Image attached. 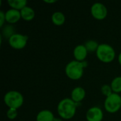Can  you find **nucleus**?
Returning <instances> with one entry per match:
<instances>
[{"instance_id": "f257e3e1", "label": "nucleus", "mask_w": 121, "mask_h": 121, "mask_svg": "<svg viewBox=\"0 0 121 121\" xmlns=\"http://www.w3.org/2000/svg\"><path fill=\"white\" fill-rule=\"evenodd\" d=\"M76 106L77 104L73 100L65 99L61 101L58 105V113L64 119H70L75 114Z\"/></svg>"}, {"instance_id": "f03ea898", "label": "nucleus", "mask_w": 121, "mask_h": 121, "mask_svg": "<svg viewBox=\"0 0 121 121\" xmlns=\"http://www.w3.org/2000/svg\"><path fill=\"white\" fill-rule=\"evenodd\" d=\"M86 66L85 62L72 61L66 67V74L72 79H79L83 74V68Z\"/></svg>"}, {"instance_id": "7ed1b4c3", "label": "nucleus", "mask_w": 121, "mask_h": 121, "mask_svg": "<svg viewBox=\"0 0 121 121\" xmlns=\"http://www.w3.org/2000/svg\"><path fill=\"white\" fill-rule=\"evenodd\" d=\"M98 58L104 62H111L115 57V51L113 48L106 44L99 45L96 50Z\"/></svg>"}, {"instance_id": "20e7f679", "label": "nucleus", "mask_w": 121, "mask_h": 121, "mask_svg": "<svg viewBox=\"0 0 121 121\" xmlns=\"http://www.w3.org/2000/svg\"><path fill=\"white\" fill-rule=\"evenodd\" d=\"M4 102L10 108L17 109L23 104V98L19 92L11 91L5 95Z\"/></svg>"}, {"instance_id": "39448f33", "label": "nucleus", "mask_w": 121, "mask_h": 121, "mask_svg": "<svg viewBox=\"0 0 121 121\" xmlns=\"http://www.w3.org/2000/svg\"><path fill=\"white\" fill-rule=\"evenodd\" d=\"M121 106V97L117 94H112L108 96L105 101V108L109 113L118 111Z\"/></svg>"}, {"instance_id": "423d86ee", "label": "nucleus", "mask_w": 121, "mask_h": 121, "mask_svg": "<svg viewBox=\"0 0 121 121\" xmlns=\"http://www.w3.org/2000/svg\"><path fill=\"white\" fill-rule=\"evenodd\" d=\"M28 40V36L20 34H13L9 38V44L16 49H21L25 47Z\"/></svg>"}, {"instance_id": "0eeeda50", "label": "nucleus", "mask_w": 121, "mask_h": 121, "mask_svg": "<svg viewBox=\"0 0 121 121\" xmlns=\"http://www.w3.org/2000/svg\"><path fill=\"white\" fill-rule=\"evenodd\" d=\"M91 13L96 19H104L107 16V9L106 6L101 3H96L91 7Z\"/></svg>"}, {"instance_id": "6e6552de", "label": "nucleus", "mask_w": 121, "mask_h": 121, "mask_svg": "<svg viewBox=\"0 0 121 121\" xmlns=\"http://www.w3.org/2000/svg\"><path fill=\"white\" fill-rule=\"evenodd\" d=\"M86 118L88 121H101L103 118V112L99 108L94 107L88 111Z\"/></svg>"}, {"instance_id": "1a4fd4ad", "label": "nucleus", "mask_w": 121, "mask_h": 121, "mask_svg": "<svg viewBox=\"0 0 121 121\" xmlns=\"http://www.w3.org/2000/svg\"><path fill=\"white\" fill-rule=\"evenodd\" d=\"M21 12H19L18 10L16 9H11L6 11L5 14V18L6 21H8L9 23H13L17 22L19 18H21Z\"/></svg>"}, {"instance_id": "9d476101", "label": "nucleus", "mask_w": 121, "mask_h": 121, "mask_svg": "<svg viewBox=\"0 0 121 121\" xmlns=\"http://www.w3.org/2000/svg\"><path fill=\"white\" fill-rule=\"evenodd\" d=\"M87 55V50L85 46L84 45H78L75 48L74 50V55L75 58L79 60H83L85 59Z\"/></svg>"}, {"instance_id": "9b49d317", "label": "nucleus", "mask_w": 121, "mask_h": 121, "mask_svg": "<svg viewBox=\"0 0 121 121\" xmlns=\"http://www.w3.org/2000/svg\"><path fill=\"white\" fill-rule=\"evenodd\" d=\"M84 96H85V91L81 87H77L74 89L72 92V100L75 102L81 101L84 98Z\"/></svg>"}, {"instance_id": "f8f14e48", "label": "nucleus", "mask_w": 121, "mask_h": 121, "mask_svg": "<svg viewBox=\"0 0 121 121\" xmlns=\"http://www.w3.org/2000/svg\"><path fill=\"white\" fill-rule=\"evenodd\" d=\"M53 114L49 111H43L37 116V121H53Z\"/></svg>"}, {"instance_id": "ddd939ff", "label": "nucleus", "mask_w": 121, "mask_h": 121, "mask_svg": "<svg viewBox=\"0 0 121 121\" xmlns=\"http://www.w3.org/2000/svg\"><path fill=\"white\" fill-rule=\"evenodd\" d=\"M21 17L23 19H25L26 21H30V20H31V19H33L34 18L35 12L31 8L26 6L23 9H21Z\"/></svg>"}, {"instance_id": "4468645a", "label": "nucleus", "mask_w": 121, "mask_h": 121, "mask_svg": "<svg viewBox=\"0 0 121 121\" xmlns=\"http://www.w3.org/2000/svg\"><path fill=\"white\" fill-rule=\"evenodd\" d=\"M8 3L11 7L17 10L23 9L24 7H26L27 1L26 0H9Z\"/></svg>"}, {"instance_id": "2eb2a0df", "label": "nucleus", "mask_w": 121, "mask_h": 121, "mask_svg": "<svg viewBox=\"0 0 121 121\" xmlns=\"http://www.w3.org/2000/svg\"><path fill=\"white\" fill-rule=\"evenodd\" d=\"M52 22L57 26H60L62 25L65 22V16L61 12H55L52 16Z\"/></svg>"}, {"instance_id": "dca6fc26", "label": "nucleus", "mask_w": 121, "mask_h": 121, "mask_svg": "<svg viewBox=\"0 0 121 121\" xmlns=\"http://www.w3.org/2000/svg\"><path fill=\"white\" fill-rule=\"evenodd\" d=\"M111 89L113 91L118 93L121 92V77H116L111 83Z\"/></svg>"}, {"instance_id": "f3484780", "label": "nucleus", "mask_w": 121, "mask_h": 121, "mask_svg": "<svg viewBox=\"0 0 121 121\" xmlns=\"http://www.w3.org/2000/svg\"><path fill=\"white\" fill-rule=\"evenodd\" d=\"M85 47H86L87 50H89L90 52H94L96 50H97L99 45H98V43L96 42L93 41V40H89V41H87L86 43Z\"/></svg>"}, {"instance_id": "a211bd4d", "label": "nucleus", "mask_w": 121, "mask_h": 121, "mask_svg": "<svg viewBox=\"0 0 121 121\" xmlns=\"http://www.w3.org/2000/svg\"><path fill=\"white\" fill-rule=\"evenodd\" d=\"M101 91H102V92H103V94H104V95L107 96V97L112 94V93H111V87H110L109 86H108V85H104V86H103L102 88H101Z\"/></svg>"}, {"instance_id": "6ab92c4d", "label": "nucleus", "mask_w": 121, "mask_h": 121, "mask_svg": "<svg viewBox=\"0 0 121 121\" xmlns=\"http://www.w3.org/2000/svg\"><path fill=\"white\" fill-rule=\"evenodd\" d=\"M7 116L10 119H14L17 116V111L16 109L14 108H10L7 112Z\"/></svg>"}, {"instance_id": "aec40b11", "label": "nucleus", "mask_w": 121, "mask_h": 121, "mask_svg": "<svg viewBox=\"0 0 121 121\" xmlns=\"http://www.w3.org/2000/svg\"><path fill=\"white\" fill-rule=\"evenodd\" d=\"M3 32H4V35L6 36V37H11L12 36V33H13V28L12 27H11V26H6L4 29V30H3Z\"/></svg>"}, {"instance_id": "412c9836", "label": "nucleus", "mask_w": 121, "mask_h": 121, "mask_svg": "<svg viewBox=\"0 0 121 121\" xmlns=\"http://www.w3.org/2000/svg\"><path fill=\"white\" fill-rule=\"evenodd\" d=\"M0 17H1V23H0V26L1 27L4 24V19L5 18V14L4 13L3 11H0Z\"/></svg>"}, {"instance_id": "4be33fe9", "label": "nucleus", "mask_w": 121, "mask_h": 121, "mask_svg": "<svg viewBox=\"0 0 121 121\" xmlns=\"http://www.w3.org/2000/svg\"><path fill=\"white\" fill-rule=\"evenodd\" d=\"M44 1H45V2H46V3H54V2H55L56 1H55V0H52V1H48V0H45Z\"/></svg>"}, {"instance_id": "5701e85b", "label": "nucleus", "mask_w": 121, "mask_h": 121, "mask_svg": "<svg viewBox=\"0 0 121 121\" xmlns=\"http://www.w3.org/2000/svg\"><path fill=\"white\" fill-rule=\"evenodd\" d=\"M53 121H62L60 118H54Z\"/></svg>"}, {"instance_id": "b1692460", "label": "nucleus", "mask_w": 121, "mask_h": 121, "mask_svg": "<svg viewBox=\"0 0 121 121\" xmlns=\"http://www.w3.org/2000/svg\"><path fill=\"white\" fill-rule=\"evenodd\" d=\"M118 60H119V62H120V64L121 65V53L120 54L119 57H118Z\"/></svg>"}]
</instances>
